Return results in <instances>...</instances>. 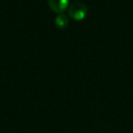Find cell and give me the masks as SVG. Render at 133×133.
<instances>
[{
	"mask_svg": "<svg viewBox=\"0 0 133 133\" xmlns=\"http://www.w3.org/2000/svg\"><path fill=\"white\" fill-rule=\"evenodd\" d=\"M48 6L56 13L62 14L69 8V0H48Z\"/></svg>",
	"mask_w": 133,
	"mask_h": 133,
	"instance_id": "2",
	"label": "cell"
},
{
	"mask_svg": "<svg viewBox=\"0 0 133 133\" xmlns=\"http://www.w3.org/2000/svg\"><path fill=\"white\" fill-rule=\"evenodd\" d=\"M55 24L60 29H65V28H68L69 24V17H66L65 14H59L55 19Z\"/></svg>",
	"mask_w": 133,
	"mask_h": 133,
	"instance_id": "3",
	"label": "cell"
},
{
	"mask_svg": "<svg viewBox=\"0 0 133 133\" xmlns=\"http://www.w3.org/2000/svg\"><path fill=\"white\" fill-rule=\"evenodd\" d=\"M68 13L72 19L76 21H81L85 18L88 14V8L81 2H75L69 8Z\"/></svg>",
	"mask_w": 133,
	"mask_h": 133,
	"instance_id": "1",
	"label": "cell"
}]
</instances>
